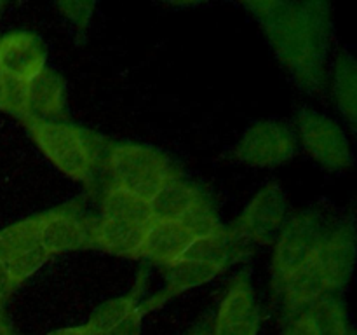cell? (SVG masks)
<instances>
[{"instance_id": "obj_1", "label": "cell", "mask_w": 357, "mask_h": 335, "mask_svg": "<svg viewBox=\"0 0 357 335\" xmlns=\"http://www.w3.org/2000/svg\"><path fill=\"white\" fill-rule=\"evenodd\" d=\"M267 35L275 56L296 86L309 94L326 93L328 72L335 54V17L331 3L305 2H248Z\"/></svg>"}, {"instance_id": "obj_2", "label": "cell", "mask_w": 357, "mask_h": 335, "mask_svg": "<svg viewBox=\"0 0 357 335\" xmlns=\"http://www.w3.org/2000/svg\"><path fill=\"white\" fill-rule=\"evenodd\" d=\"M357 269V216L340 209L316 253L296 269L282 286V320L288 323L324 297L344 295Z\"/></svg>"}, {"instance_id": "obj_3", "label": "cell", "mask_w": 357, "mask_h": 335, "mask_svg": "<svg viewBox=\"0 0 357 335\" xmlns=\"http://www.w3.org/2000/svg\"><path fill=\"white\" fill-rule=\"evenodd\" d=\"M248 248L250 246L237 239L229 225L215 234L197 237L180 260L164 267L166 285L152 299L142 304L145 314L181 293L215 279L230 265L246 257Z\"/></svg>"}, {"instance_id": "obj_4", "label": "cell", "mask_w": 357, "mask_h": 335, "mask_svg": "<svg viewBox=\"0 0 357 335\" xmlns=\"http://www.w3.org/2000/svg\"><path fill=\"white\" fill-rule=\"evenodd\" d=\"M37 149L58 171L80 184H91L103 166L110 142L68 121H23Z\"/></svg>"}, {"instance_id": "obj_5", "label": "cell", "mask_w": 357, "mask_h": 335, "mask_svg": "<svg viewBox=\"0 0 357 335\" xmlns=\"http://www.w3.org/2000/svg\"><path fill=\"white\" fill-rule=\"evenodd\" d=\"M338 211L340 209L337 208L312 206L288 216L274 241L271 262V286L274 300L279 299L286 279L316 253Z\"/></svg>"}, {"instance_id": "obj_6", "label": "cell", "mask_w": 357, "mask_h": 335, "mask_svg": "<svg viewBox=\"0 0 357 335\" xmlns=\"http://www.w3.org/2000/svg\"><path fill=\"white\" fill-rule=\"evenodd\" d=\"M103 168L108 184L149 202L171 177L180 173L166 154L135 142L110 143Z\"/></svg>"}, {"instance_id": "obj_7", "label": "cell", "mask_w": 357, "mask_h": 335, "mask_svg": "<svg viewBox=\"0 0 357 335\" xmlns=\"http://www.w3.org/2000/svg\"><path fill=\"white\" fill-rule=\"evenodd\" d=\"M296 140L330 173H345L356 164L354 133L338 117L312 107L296 112Z\"/></svg>"}, {"instance_id": "obj_8", "label": "cell", "mask_w": 357, "mask_h": 335, "mask_svg": "<svg viewBox=\"0 0 357 335\" xmlns=\"http://www.w3.org/2000/svg\"><path fill=\"white\" fill-rule=\"evenodd\" d=\"M288 220V201L278 181H271L253 195L230 230L246 246L272 244Z\"/></svg>"}, {"instance_id": "obj_9", "label": "cell", "mask_w": 357, "mask_h": 335, "mask_svg": "<svg viewBox=\"0 0 357 335\" xmlns=\"http://www.w3.org/2000/svg\"><path fill=\"white\" fill-rule=\"evenodd\" d=\"M93 216L77 201L37 215L38 237L49 257L93 248Z\"/></svg>"}, {"instance_id": "obj_10", "label": "cell", "mask_w": 357, "mask_h": 335, "mask_svg": "<svg viewBox=\"0 0 357 335\" xmlns=\"http://www.w3.org/2000/svg\"><path fill=\"white\" fill-rule=\"evenodd\" d=\"M298 140L281 121H258L244 131L234 149V159L255 168H274L295 157Z\"/></svg>"}, {"instance_id": "obj_11", "label": "cell", "mask_w": 357, "mask_h": 335, "mask_svg": "<svg viewBox=\"0 0 357 335\" xmlns=\"http://www.w3.org/2000/svg\"><path fill=\"white\" fill-rule=\"evenodd\" d=\"M49 258L38 237L37 215L0 230V262L16 286L31 278Z\"/></svg>"}, {"instance_id": "obj_12", "label": "cell", "mask_w": 357, "mask_h": 335, "mask_svg": "<svg viewBox=\"0 0 357 335\" xmlns=\"http://www.w3.org/2000/svg\"><path fill=\"white\" fill-rule=\"evenodd\" d=\"M260 321L250 272L244 269L234 276L220 302L211 325V335H258Z\"/></svg>"}, {"instance_id": "obj_13", "label": "cell", "mask_w": 357, "mask_h": 335, "mask_svg": "<svg viewBox=\"0 0 357 335\" xmlns=\"http://www.w3.org/2000/svg\"><path fill=\"white\" fill-rule=\"evenodd\" d=\"M47 66V51L38 35L26 30L0 37V70L7 80L28 84Z\"/></svg>"}, {"instance_id": "obj_14", "label": "cell", "mask_w": 357, "mask_h": 335, "mask_svg": "<svg viewBox=\"0 0 357 335\" xmlns=\"http://www.w3.org/2000/svg\"><path fill=\"white\" fill-rule=\"evenodd\" d=\"M143 279L128 295L107 300L93 311L87 328L93 335H139L145 311L142 307Z\"/></svg>"}, {"instance_id": "obj_15", "label": "cell", "mask_w": 357, "mask_h": 335, "mask_svg": "<svg viewBox=\"0 0 357 335\" xmlns=\"http://www.w3.org/2000/svg\"><path fill=\"white\" fill-rule=\"evenodd\" d=\"M337 117L357 135V52L349 47L335 51L328 72L326 93Z\"/></svg>"}, {"instance_id": "obj_16", "label": "cell", "mask_w": 357, "mask_h": 335, "mask_svg": "<svg viewBox=\"0 0 357 335\" xmlns=\"http://www.w3.org/2000/svg\"><path fill=\"white\" fill-rule=\"evenodd\" d=\"M66 84L56 70L45 66L33 80L24 84L23 121H66Z\"/></svg>"}, {"instance_id": "obj_17", "label": "cell", "mask_w": 357, "mask_h": 335, "mask_svg": "<svg viewBox=\"0 0 357 335\" xmlns=\"http://www.w3.org/2000/svg\"><path fill=\"white\" fill-rule=\"evenodd\" d=\"M208 204H211L208 195L197 185L185 180L180 173L171 177L150 201L153 220H171L181 223H187L195 213Z\"/></svg>"}, {"instance_id": "obj_18", "label": "cell", "mask_w": 357, "mask_h": 335, "mask_svg": "<svg viewBox=\"0 0 357 335\" xmlns=\"http://www.w3.org/2000/svg\"><path fill=\"white\" fill-rule=\"evenodd\" d=\"M195 239V234L181 222L152 220L146 229L139 258H145L160 267H167L180 260Z\"/></svg>"}, {"instance_id": "obj_19", "label": "cell", "mask_w": 357, "mask_h": 335, "mask_svg": "<svg viewBox=\"0 0 357 335\" xmlns=\"http://www.w3.org/2000/svg\"><path fill=\"white\" fill-rule=\"evenodd\" d=\"M149 227L96 216L93 223V248L108 255L139 258Z\"/></svg>"}, {"instance_id": "obj_20", "label": "cell", "mask_w": 357, "mask_h": 335, "mask_svg": "<svg viewBox=\"0 0 357 335\" xmlns=\"http://www.w3.org/2000/svg\"><path fill=\"white\" fill-rule=\"evenodd\" d=\"M98 216L143 227H149L153 220L149 201H143V199L128 194V192L121 191V188L114 187L110 184H107L100 198V213H98Z\"/></svg>"}, {"instance_id": "obj_21", "label": "cell", "mask_w": 357, "mask_h": 335, "mask_svg": "<svg viewBox=\"0 0 357 335\" xmlns=\"http://www.w3.org/2000/svg\"><path fill=\"white\" fill-rule=\"evenodd\" d=\"M94 3L91 2H59L58 9L65 17H68L79 31H86L94 13Z\"/></svg>"}, {"instance_id": "obj_22", "label": "cell", "mask_w": 357, "mask_h": 335, "mask_svg": "<svg viewBox=\"0 0 357 335\" xmlns=\"http://www.w3.org/2000/svg\"><path fill=\"white\" fill-rule=\"evenodd\" d=\"M282 335H323V332L312 311L305 309L286 323Z\"/></svg>"}, {"instance_id": "obj_23", "label": "cell", "mask_w": 357, "mask_h": 335, "mask_svg": "<svg viewBox=\"0 0 357 335\" xmlns=\"http://www.w3.org/2000/svg\"><path fill=\"white\" fill-rule=\"evenodd\" d=\"M16 288L17 286L14 285L13 278H10V274L7 272L6 265L0 262V306H2L7 299H9L10 293H13Z\"/></svg>"}, {"instance_id": "obj_24", "label": "cell", "mask_w": 357, "mask_h": 335, "mask_svg": "<svg viewBox=\"0 0 357 335\" xmlns=\"http://www.w3.org/2000/svg\"><path fill=\"white\" fill-rule=\"evenodd\" d=\"M45 335H93L87 325H79V327H70V328H59V330L49 332Z\"/></svg>"}, {"instance_id": "obj_25", "label": "cell", "mask_w": 357, "mask_h": 335, "mask_svg": "<svg viewBox=\"0 0 357 335\" xmlns=\"http://www.w3.org/2000/svg\"><path fill=\"white\" fill-rule=\"evenodd\" d=\"M187 335H211V327L208 323H201L195 328H192Z\"/></svg>"}, {"instance_id": "obj_26", "label": "cell", "mask_w": 357, "mask_h": 335, "mask_svg": "<svg viewBox=\"0 0 357 335\" xmlns=\"http://www.w3.org/2000/svg\"><path fill=\"white\" fill-rule=\"evenodd\" d=\"M0 335H14L7 321L2 318V314H0Z\"/></svg>"}, {"instance_id": "obj_27", "label": "cell", "mask_w": 357, "mask_h": 335, "mask_svg": "<svg viewBox=\"0 0 357 335\" xmlns=\"http://www.w3.org/2000/svg\"><path fill=\"white\" fill-rule=\"evenodd\" d=\"M6 84H7V79H6V77H3L2 70H0V105H2L3 93H6Z\"/></svg>"}, {"instance_id": "obj_28", "label": "cell", "mask_w": 357, "mask_h": 335, "mask_svg": "<svg viewBox=\"0 0 357 335\" xmlns=\"http://www.w3.org/2000/svg\"><path fill=\"white\" fill-rule=\"evenodd\" d=\"M356 335H357V334H356Z\"/></svg>"}]
</instances>
